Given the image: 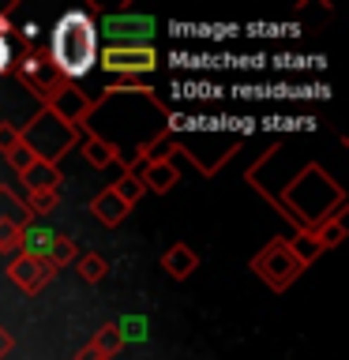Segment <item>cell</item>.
Here are the masks:
<instances>
[{
	"mask_svg": "<svg viewBox=\"0 0 349 360\" xmlns=\"http://www.w3.org/2000/svg\"><path fill=\"white\" fill-rule=\"evenodd\" d=\"M90 345H94L101 356L113 360V356H117L120 349H124V330H120L117 323H106V326H101V330L94 334V342H90Z\"/></svg>",
	"mask_w": 349,
	"mask_h": 360,
	"instance_id": "20",
	"label": "cell"
},
{
	"mask_svg": "<svg viewBox=\"0 0 349 360\" xmlns=\"http://www.w3.org/2000/svg\"><path fill=\"white\" fill-rule=\"evenodd\" d=\"M27 207H30L34 218H38V214H53L56 207H61V191H30Z\"/></svg>",
	"mask_w": 349,
	"mask_h": 360,
	"instance_id": "23",
	"label": "cell"
},
{
	"mask_svg": "<svg viewBox=\"0 0 349 360\" xmlns=\"http://www.w3.org/2000/svg\"><path fill=\"white\" fill-rule=\"evenodd\" d=\"M109 191H113V195H117V199L124 202V207L132 210L135 202L143 199V191H146V188H143V180H139V173H124L120 180H113V188H109Z\"/></svg>",
	"mask_w": 349,
	"mask_h": 360,
	"instance_id": "19",
	"label": "cell"
},
{
	"mask_svg": "<svg viewBox=\"0 0 349 360\" xmlns=\"http://www.w3.org/2000/svg\"><path fill=\"white\" fill-rule=\"evenodd\" d=\"M11 68V45H8V19L0 15V72Z\"/></svg>",
	"mask_w": 349,
	"mask_h": 360,
	"instance_id": "28",
	"label": "cell"
},
{
	"mask_svg": "<svg viewBox=\"0 0 349 360\" xmlns=\"http://www.w3.org/2000/svg\"><path fill=\"white\" fill-rule=\"evenodd\" d=\"M259 195L300 233L323 229V225L342 218L345 210V191L338 188V180H331V173L319 162H304L293 176L281 180V188H263Z\"/></svg>",
	"mask_w": 349,
	"mask_h": 360,
	"instance_id": "2",
	"label": "cell"
},
{
	"mask_svg": "<svg viewBox=\"0 0 349 360\" xmlns=\"http://www.w3.org/2000/svg\"><path fill=\"white\" fill-rule=\"evenodd\" d=\"M19 139H23V146L38 158V162H45V165H56L61 158L72 150V146L83 139V131L79 128H72L68 120H61L53 109H45L42 105V112L34 117L27 128H19Z\"/></svg>",
	"mask_w": 349,
	"mask_h": 360,
	"instance_id": "5",
	"label": "cell"
},
{
	"mask_svg": "<svg viewBox=\"0 0 349 360\" xmlns=\"http://www.w3.org/2000/svg\"><path fill=\"white\" fill-rule=\"evenodd\" d=\"M45 259L53 263V270H61V266H72L79 252H75V240L72 236H49V244H45Z\"/></svg>",
	"mask_w": 349,
	"mask_h": 360,
	"instance_id": "17",
	"label": "cell"
},
{
	"mask_svg": "<svg viewBox=\"0 0 349 360\" xmlns=\"http://www.w3.org/2000/svg\"><path fill=\"white\" fill-rule=\"evenodd\" d=\"M312 236L323 244V252H331V248H338V244L345 240V225H342V218H338V221H331V225H323V229H315Z\"/></svg>",
	"mask_w": 349,
	"mask_h": 360,
	"instance_id": "24",
	"label": "cell"
},
{
	"mask_svg": "<svg viewBox=\"0 0 349 360\" xmlns=\"http://www.w3.org/2000/svg\"><path fill=\"white\" fill-rule=\"evenodd\" d=\"M169 139H173V150H180L191 165L199 169L203 176L222 173V165L241 150L244 135L233 128H169Z\"/></svg>",
	"mask_w": 349,
	"mask_h": 360,
	"instance_id": "4",
	"label": "cell"
},
{
	"mask_svg": "<svg viewBox=\"0 0 349 360\" xmlns=\"http://www.w3.org/2000/svg\"><path fill=\"white\" fill-rule=\"evenodd\" d=\"M15 79L30 90V94H38L45 105H49V101L68 86V79L56 75V68L49 64V56H42V53H27L23 60H15Z\"/></svg>",
	"mask_w": 349,
	"mask_h": 360,
	"instance_id": "7",
	"label": "cell"
},
{
	"mask_svg": "<svg viewBox=\"0 0 349 360\" xmlns=\"http://www.w3.org/2000/svg\"><path fill=\"white\" fill-rule=\"evenodd\" d=\"M56 274L53 263L45 255H30V252H23V255H11V263H8V278L15 281V285L27 292V297H38V292L49 285V278Z\"/></svg>",
	"mask_w": 349,
	"mask_h": 360,
	"instance_id": "9",
	"label": "cell"
},
{
	"mask_svg": "<svg viewBox=\"0 0 349 360\" xmlns=\"http://www.w3.org/2000/svg\"><path fill=\"white\" fill-rule=\"evenodd\" d=\"M158 56L154 49H106L101 53V68L106 72H154Z\"/></svg>",
	"mask_w": 349,
	"mask_h": 360,
	"instance_id": "11",
	"label": "cell"
},
{
	"mask_svg": "<svg viewBox=\"0 0 349 360\" xmlns=\"http://www.w3.org/2000/svg\"><path fill=\"white\" fill-rule=\"evenodd\" d=\"M11 349H15V338H11V330L8 326H0V360H4Z\"/></svg>",
	"mask_w": 349,
	"mask_h": 360,
	"instance_id": "29",
	"label": "cell"
},
{
	"mask_svg": "<svg viewBox=\"0 0 349 360\" xmlns=\"http://www.w3.org/2000/svg\"><path fill=\"white\" fill-rule=\"evenodd\" d=\"M289 248H293V255L300 259V266H304V270H308V266L315 263V259L323 255V244L315 240L312 233H297V236H293V240H289Z\"/></svg>",
	"mask_w": 349,
	"mask_h": 360,
	"instance_id": "21",
	"label": "cell"
},
{
	"mask_svg": "<svg viewBox=\"0 0 349 360\" xmlns=\"http://www.w3.org/2000/svg\"><path fill=\"white\" fill-rule=\"evenodd\" d=\"M98 60V30L87 11H64L53 27L49 41V64L56 68L61 79H83Z\"/></svg>",
	"mask_w": 349,
	"mask_h": 360,
	"instance_id": "3",
	"label": "cell"
},
{
	"mask_svg": "<svg viewBox=\"0 0 349 360\" xmlns=\"http://www.w3.org/2000/svg\"><path fill=\"white\" fill-rule=\"evenodd\" d=\"M90 210H94V218L101 221V225H109V229H117V225L128 218V207H124V202L113 195V191L106 188L101 191V195H94L90 199Z\"/></svg>",
	"mask_w": 349,
	"mask_h": 360,
	"instance_id": "15",
	"label": "cell"
},
{
	"mask_svg": "<svg viewBox=\"0 0 349 360\" xmlns=\"http://www.w3.org/2000/svg\"><path fill=\"white\" fill-rule=\"evenodd\" d=\"M8 162H11V169H15V173L23 176V173H27V169H30L34 162H38V158H34V154L27 150V146H23V143H19V146H15V150H11V154H8Z\"/></svg>",
	"mask_w": 349,
	"mask_h": 360,
	"instance_id": "26",
	"label": "cell"
},
{
	"mask_svg": "<svg viewBox=\"0 0 349 360\" xmlns=\"http://www.w3.org/2000/svg\"><path fill=\"white\" fill-rule=\"evenodd\" d=\"M75 266H79V278H83L87 285H101V281H106V274H109V263H106V259H101L98 252L79 255Z\"/></svg>",
	"mask_w": 349,
	"mask_h": 360,
	"instance_id": "18",
	"label": "cell"
},
{
	"mask_svg": "<svg viewBox=\"0 0 349 360\" xmlns=\"http://www.w3.org/2000/svg\"><path fill=\"white\" fill-rule=\"evenodd\" d=\"M19 143H23V139H19V128H15V124H0V154H11Z\"/></svg>",
	"mask_w": 349,
	"mask_h": 360,
	"instance_id": "27",
	"label": "cell"
},
{
	"mask_svg": "<svg viewBox=\"0 0 349 360\" xmlns=\"http://www.w3.org/2000/svg\"><path fill=\"white\" fill-rule=\"evenodd\" d=\"M75 360H109V356H101L94 345H83V349H79V353H75Z\"/></svg>",
	"mask_w": 349,
	"mask_h": 360,
	"instance_id": "30",
	"label": "cell"
},
{
	"mask_svg": "<svg viewBox=\"0 0 349 360\" xmlns=\"http://www.w3.org/2000/svg\"><path fill=\"white\" fill-rule=\"evenodd\" d=\"M83 158L94 169H106V165H113V150L101 139H94V135H83Z\"/></svg>",
	"mask_w": 349,
	"mask_h": 360,
	"instance_id": "22",
	"label": "cell"
},
{
	"mask_svg": "<svg viewBox=\"0 0 349 360\" xmlns=\"http://www.w3.org/2000/svg\"><path fill=\"white\" fill-rule=\"evenodd\" d=\"M252 274L263 281L267 289H274V292H286L293 281H297L304 274V266H300V259L293 255V248L289 240H281V236H274L263 252H255L252 255Z\"/></svg>",
	"mask_w": 349,
	"mask_h": 360,
	"instance_id": "6",
	"label": "cell"
},
{
	"mask_svg": "<svg viewBox=\"0 0 349 360\" xmlns=\"http://www.w3.org/2000/svg\"><path fill=\"white\" fill-rule=\"evenodd\" d=\"M90 105H94V101H90V98H87L79 86H72V83H68V86H64L61 94H56V98H53L45 109H53L56 117H61V120H68L72 128H83V124H87V117H90Z\"/></svg>",
	"mask_w": 349,
	"mask_h": 360,
	"instance_id": "10",
	"label": "cell"
},
{
	"mask_svg": "<svg viewBox=\"0 0 349 360\" xmlns=\"http://www.w3.org/2000/svg\"><path fill=\"white\" fill-rule=\"evenodd\" d=\"M113 120H117V128H109L106 135H94V139L109 146L113 162L124 165V173H139L143 165L139 158L165 131L162 120H169V109L146 86H113L90 105V117L79 131H98Z\"/></svg>",
	"mask_w": 349,
	"mask_h": 360,
	"instance_id": "1",
	"label": "cell"
},
{
	"mask_svg": "<svg viewBox=\"0 0 349 360\" xmlns=\"http://www.w3.org/2000/svg\"><path fill=\"white\" fill-rule=\"evenodd\" d=\"M109 38V49H146V41L154 38V19L146 15H109L101 22Z\"/></svg>",
	"mask_w": 349,
	"mask_h": 360,
	"instance_id": "8",
	"label": "cell"
},
{
	"mask_svg": "<svg viewBox=\"0 0 349 360\" xmlns=\"http://www.w3.org/2000/svg\"><path fill=\"white\" fill-rule=\"evenodd\" d=\"M23 236H27V229H19V225H0V252H4V255H19Z\"/></svg>",
	"mask_w": 349,
	"mask_h": 360,
	"instance_id": "25",
	"label": "cell"
},
{
	"mask_svg": "<svg viewBox=\"0 0 349 360\" xmlns=\"http://www.w3.org/2000/svg\"><path fill=\"white\" fill-rule=\"evenodd\" d=\"M23 180H27V191H61V165H45V162H34L27 173H23Z\"/></svg>",
	"mask_w": 349,
	"mask_h": 360,
	"instance_id": "16",
	"label": "cell"
},
{
	"mask_svg": "<svg viewBox=\"0 0 349 360\" xmlns=\"http://www.w3.org/2000/svg\"><path fill=\"white\" fill-rule=\"evenodd\" d=\"M162 270L173 281H188L191 274L199 270V255H196V248H188V244H173L169 252L162 255Z\"/></svg>",
	"mask_w": 349,
	"mask_h": 360,
	"instance_id": "12",
	"label": "cell"
},
{
	"mask_svg": "<svg viewBox=\"0 0 349 360\" xmlns=\"http://www.w3.org/2000/svg\"><path fill=\"white\" fill-rule=\"evenodd\" d=\"M0 225H19V229H30L34 214L8 184H0Z\"/></svg>",
	"mask_w": 349,
	"mask_h": 360,
	"instance_id": "14",
	"label": "cell"
},
{
	"mask_svg": "<svg viewBox=\"0 0 349 360\" xmlns=\"http://www.w3.org/2000/svg\"><path fill=\"white\" fill-rule=\"evenodd\" d=\"M139 180H143V188L146 191H158V195H165V191H173L177 188V165H173V158L169 162H154V165H143L139 169Z\"/></svg>",
	"mask_w": 349,
	"mask_h": 360,
	"instance_id": "13",
	"label": "cell"
}]
</instances>
